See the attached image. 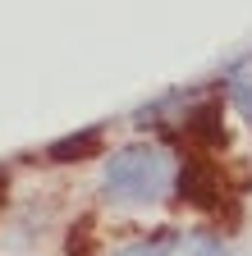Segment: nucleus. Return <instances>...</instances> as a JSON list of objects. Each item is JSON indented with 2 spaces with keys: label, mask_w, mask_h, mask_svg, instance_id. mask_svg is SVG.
I'll return each instance as SVG.
<instances>
[{
  "label": "nucleus",
  "mask_w": 252,
  "mask_h": 256,
  "mask_svg": "<svg viewBox=\"0 0 252 256\" xmlns=\"http://www.w3.org/2000/svg\"><path fill=\"white\" fill-rule=\"evenodd\" d=\"M106 192L115 202H133V206H151V202H165L170 192L179 188V170H174V156L156 142H129L119 146L106 160V174H101Z\"/></svg>",
  "instance_id": "f257e3e1"
},
{
  "label": "nucleus",
  "mask_w": 252,
  "mask_h": 256,
  "mask_svg": "<svg viewBox=\"0 0 252 256\" xmlns=\"http://www.w3.org/2000/svg\"><path fill=\"white\" fill-rule=\"evenodd\" d=\"M161 256H225V247L215 238H202V234H179V238H165Z\"/></svg>",
  "instance_id": "f03ea898"
},
{
  "label": "nucleus",
  "mask_w": 252,
  "mask_h": 256,
  "mask_svg": "<svg viewBox=\"0 0 252 256\" xmlns=\"http://www.w3.org/2000/svg\"><path fill=\"white\" fill-rule=\"evenodd\" d=\"M92 146H97V133H87L83 142H60V146H55L51 156H60V160H65V156H74V160H78V156H87Z\"/></svg>",
  "instance_id": "7ed1b4c3"
}]
</instances>
